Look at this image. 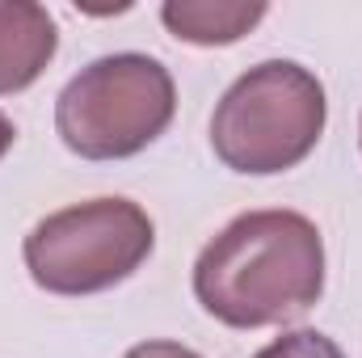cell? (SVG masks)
Returning <instances> with one entry per match:
<instances>
[{
	"label": "cell",
	"mask_w": 362,
	"mask_h": 358,
	"mask_svg": "<svg viewBox=\"0 0 362 358\" xmlns=\"http://www.w3.org/2000/svg\"><path fill=\"white\" fill-rule=\"evenodd\" d=\"M55 17L34 0H0V97L30 89L55 59Z\"/></svg>",
	"instance_id": "obj_5"
},
{
	"label": "cell",
	"mask_w": 362,
	"mask_h": 358,
	"mask_svg": "<svg viewBox=\"0 0 362 358\" xmlns=\"http://www.w3.org/2000/svg\"><path fill=\"white\" fill-rule=\"evenodd\" d=\"M325 291V241L299 211H245L194 262V295L228 329L303 316Z\"/></svg>",
	"instance_id": "obj_1"
},
{
	"label": "cell",
	"mask_w": 362,
	"mask_h": 358,
	"mask_svg": "<svg viewBox=\"0 0 362 358\" xmlns=\"http://www.w3.org/2000/svg\"><path fill=\"white\" fill-rule=\"evenodd\" d=\"M177 110L169 68L139 51L101 55L55 101V131L85 161H127L156 144Z\"/></svg>",
	"instance_id": "obj_3"
},
{
	"label": "cell",
	"mask_w": 362,
	"mask_h": 358,
	"mask_svg": "<svg viewBox=\"0 0 362 358\" xmlns=\"http://www.w3.org/2000/svg\"><path fill=\"white\" fill-rule=\"evenodd\" d=\"M253 358H346L341 346L316 329H295V333H282L274 337L266 350H257Z\"/></svg>",
	"instance_id": "obj_7"
},
{
	"label": "cell",
	"mask_w": 362,
	"mask_h": 358,
	"mask_svg": "<svg viewBox=\"0 0 362 358\" xmlns=\"http://www.w3.org/2000/svg\"><path fill=\"white\" fill-rule=\"evenodd\" d=\"M325 85L291 59L249 68L211 114V148L232 173L274 178L312 156L325 135Z\"/></svg>",
	"instance_id": "obj_2"
},
{
	"label": "cell",
	"mask_w": 362,
	"mask_h": 358,
	"mask_svg": "<svg viewBox=\"0 0 362 358\" xmlns=\"http://www.w3.org/2000/svg\"><path fill=\"white\" fill-rule=\"evenodd\" d=\"M270 8L262 0H169L160 4L165 30L189 47H232Z\"/></svg>",
	"instance_id": "obj_6"
},
{
	"label": "cell",
	"mask_w": 362,
	"mask_h": 358,
	"mask_svg": "<svg viewBox=\"0 0 362 358\" xmlns=\"http://www.w3.org/2000/svg\"><path fill=\"white\" fill-rule=\"evenodd\" d=\"M127 358H202L189 346H177V342H144V346H131Z\"/></svg>",
	"instance_id": "obj_8"
},
{
	"label": "cell",
	"mask_w": 362,
	"mask_h": 358,
	"mask_svg": "<svg viewBox=\"0 0 362 358\" xmlns=\"http://www.w3.org/2000/svg\"><path fill=\"white\" fill-rule=\"evenodd\" d=\"M156 249V224L131 198H89L38 219L25 270L51 295H97L127 282Z\"/></svg>",
	"instance_id": "obj_4"
},
{
	"label": "cell",
	"mask_w": 362,
	"mask_h": 358,
	"mask_svg": "<svg viewBox=\"0 0 362 358\" xmlns=\"http://www.w3.org/2000/svg\"><path fill=\"white\" fill-rule=\"evenodd\" d=\"M13 139H17V131H13V122H8V114L0 110V161H4V152L13 148Z\"/></svg>",
	"instance_id": "obj_9"
}]
</instances>
